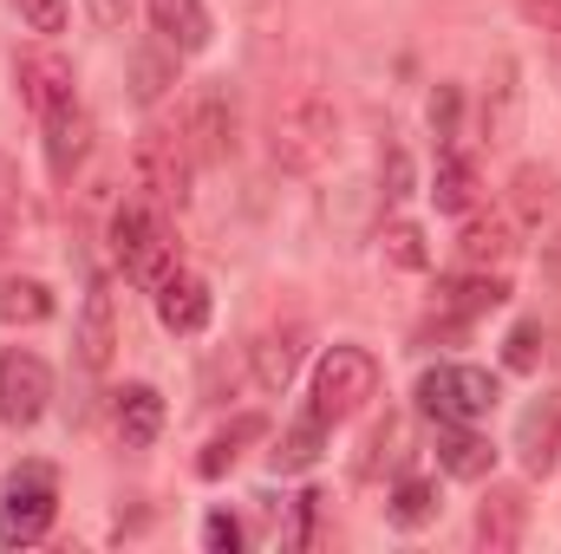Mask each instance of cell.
I'll list each match as a JSON object with an SVG mask.
<instances>
[{
    "instance_id": "cell-1",
    "label": "cell",
    "mask_w": 561,
    "mask_h": 554,
    "mask_svg": "<svg viewBox=\"0 0 561 554\" xmlns=\"http://www.w3.org/2000/svg\"><path fill=\"white\" fill-rule=\"evenodd\" d=\"M340 150V112L327 92H287L275 112H268V157L287 176H313L327 170Z\"/></svg>"
},
{
    "instance_id": "cell-2",
    "label": "cell",
    "mask_w": 561,
    "mask_h": 554,
    "mask_svg": "<svg viewBox=\"0 0 561 554\" xmlns=\"http://www.w3.org/2000/svg\"><path fill=\"white\" fill-rule=\"evenodd\" d=\"M112 255L125 262V275L138 280L144 293H157L163 280L176 275V235H170V216L157 203H118L112 209Z\"/></svg>"
},
{
    "instance_id": "cell-3",
    "label": "cell",
    "mask_w": 561,
    "mask_h": 554,
    "mask_svg": "<svg viewBox=\"0 0 561 554\" xmlns=\"http://www.w3.org/2000/svg\"><path fill=\"white\" fill-rule=\"evenodd\" d=\"M190 176H196V150L183 138V125H144V138L131 143V183L144 189V203L183 209Z\"/></svg>"
},
{
    "instance_id": "cell-4",
    "label": "cell",
    "mask_w": 561,
    "mask_h": 554,
    "mask_svg": "<svg viewBox=\"0 0 561 554\" xmlns=\"http://www.w3.org/2000/svg\"><path fill=\"white\" fill-rule=\"evenodd\" d=\"M379 399V359L366 346H333L313 372V412L327 424H346Z\"/></svg>"
},
{
    "instance_id": "cell-5",
    "label": "cell",
    "mask_w": 561,
    "mask_h": 554,
    "mask_svg": "<svg viewBox=\"0 0 561 554\" xmlns=\"http://www.w3.org/2000/svg\"><path fill=\"white\" fill-rule=\"evenodd\" d=\"M53 516H59V483H53V470H46V463H20V470L7 476V489H0V542H7V549H33V542H46Z\"/></svg>"
},
{
    "instance_id": "cell-6",
    "label": "cell",
    "mask_w": 561,
    "mask_h": 554,
    "mask_svg": "<svg viewBox=\"0 0 561 554\" xmlns=\"http://www.w3.org/2000/svg\"><path fill=\"white\" fill-rule=\"evenodd\" d=\"M496 379L483 366H431L419 379V412L437 424H477V417L496 412Z\"/></svg>"
},
{
    "instance_id": "cell-7",
    "label": "cell",
    "mask_w": 561,
    "mask_h": 554,
    "mask_svg": "<svg viewBox=\"0 0 561 554\" xmlns=\"http://www.w3.org/2000/svg\"><path fill=\"white\" fill-rule=\"evenodd\" d=\"M183 138L196 150V163H229L236 143H242V112H236V92L229 79H203L183 105Z\"/></svg>"
},
{
    "instance_id": "cell-8",
    "label": "cell",
    "mask_w": 561,
    "mask_h": 554,
    "mask_svg": "<svg viewBox=\"0 0 561 554\" xmlns=\"http://www.w3.org/2000/svg\"><path fill=\"white\" fill-rule=\"evenodd\" d=\"M53 405V366L26 346H0V417L13 430H33Z\"/></svg>"
},
{
    "instance_id": "cell-9",
    "label": "cell",
    "mask_w": 561,
    "mask_h": 554,
    "mask_svg": "<svg viewBox=\"0 0 561 554\" xmlns=\"http://www.w3.org/2000/svg\"><path fill=\"white\" fill-rule=\"evenodd\" d=\"M13 79H20V99H26V112H33L39 125H46L53 112L79 105V99H72V85H79V79H72V66H66L53 46H33V53H20V59H13Z\"/></svg>"
},
{
    "instance_id": "cell-10",
    "label": "cell",
    "mask_w": 561,
    "mask_h": 554,
    "mask_svg": "<svg viewBox=\"0 0 561 554\" xmlns=\"http://www.w3.org/2000/svg\"><path fill=\"white\" fill-rule=\"evenodd\" d=\"M72 346H79V366H85V372H105V366H112V353H118V293H112V280H92V287H85Z\"/></svg>"
},
{
    "instance_id": "cell-11",
    "label": "cell",
    "mask_w": 561,
    "mask_h": 554,
    "mask_svg": "<svg viewBox=\"0 0 561 554\" xmlns=\"http://www.w3.org/2000/svg\"><path fill=\"white\" fill-rule=\"evenodd\" d=\"M300 359H307V326H300V320L255 333V346H249V372H255L262 392H287L294 372H300Z\"/></svg>"
},
{
    "instance_id": "cell-12",
    "label": "cell",
    "mask_w": 561,
    "mask_h": 554,
    "mask_svg": "<svg viewBox=\"0 0 561 554\" xmlns=\"http://www.w3.org/2000/svg\"><path fill=\"white\" fill-rule=\"evenodd\" d=\"M516 457L529 476H549L561 457V392H542L529 412L516 417Z\"/></svg>"
},
{
    "instance_id": "cell-13",
    "label": "cell",
    "mask_w": 561,
    "mask_h": 554,
    "mask_svg": "<svg viewBox=\"0 0 561 554\" xmlns=\"http://www.w3.org/2000/svg\"><path fill=\"white\" fill-rule=\"evenodd\" d=\"M144 13H150V33H157L176 59L203 53V46H209V33H216L203 0H144Z\"/></svg>"
},
{
    "instance_id": "cell-14",
    "label": "cell",
    "mask_w": 561,
    "mask_h": 554,
    "mask_svg": "<svg viewBox=\"0 0 561 554\" xmlns=\"http://www.w3.org/2000/svg\"><path fill=\"white\" fill-rule=\"evenodd\" d=\"M523 535H529V503H523V489H490V496L477 503V549L510 554V549H523Z\"/></svg>"
},
{
    "instance_id": "cell-15",
    "label": "cell",
    "mask_w": 561,
    "mask_h": 554,
    "mask_svg": "<svg viewBox=\"0 0 561 554\" xmlns=\"http://www.w3.org/2000/svg\"><path fill=\"white\" fill-rule=\"evenodd\" d=\"M431 450H437V470L457 476V483H483L490 463H496V443L477 424H437V443Z\"/></svg>"
},
{
    "instance_id": "cell-16",
    "label": "cell",
    "mask_w": 561,
    "mask_h": 554,
    "mask_svg": "<svg viewBox=\"0 0 561 554\" xmlns=\"http://www.w3.org/2000/svg\"><path fill=\"white\" fill-rule=\"evenodd\" d=\"M503 300H510V287H503V275H483V268H470V275L437 280V313H444L450 326H463V320H477V313H496Z\"/></svg>"
},
{
    "instance_id": "cell-17",
    "label": "cell",
    "mask_w": 561,
    "mask_h": 554,
    "mask_svg": "<svg viewBox=\"0 0 561 554\" xmlns=\"http://www.w3.org/2000/svg\"><path fill=\"white\" fill-rule=\"evenodd\" d=\"M457 262H463V268H483V275L510 268V262H516V229H510L503 216H470L463 235H457Z\"/></svg>"
},
{
    "instance_id": "cell-18",
    "label": "cell",
    "mask_w": 561,
    "mask_h": 554,
    "mask_svg": "<svg viewBox=\"0 0 561 554\" xmlns=\"http://www.w3.org/2000/svg\"><path fill=\"white\" fill-rule=\"evenodd\" d=\"M209 307H216V300H209V287H203L196 275H183V268L157 287V320H163L170 333H183V339L209 326Z\"/></svg>"
},
{
    "instance_id": "cell-19",
    "label": "cell",
    "mask_w": 561,
    "mask_h": 554,
    "mask_svg": "<svg viewBox=\"0 0 561 554\" xmlns=\"http://www.w3.org/2000/svg\"><path fill=\"white\" fill-rule=\"evenodd\" d=\"M327 430H333V424H327V417L307 405V412H300L294 424H287V430H280L275 450H268L275 476H300V470H313V463H320V450H327Z\"/></svg>"
},
{
    "instance_id": "cell-20",
    "label": "cell",
    "mask_w": 561,
    "mask_h": 554,
    "mask_svg": "<svg viewBox=\"0 0 561 554\" xmlns=\"http://www.w3.org/2000/svg\"><path fill=\"white\" fill-rule=\"evenodd\" d=\"M516 112H523V85H516V59L490 66V92H483V143L516 138Z\"/></svg>"
},
{
    "instance_id": "cell-21",
    "label": "cell",
    "mask_w": 561,
    "mask_h": 554,
    "mask_svg": "<svg viewBox=\"0 0 561 554\" xmlns=\"http://www.w3.org/2000/svg\"><path fill=\"white\" fill-rule=\"evenodd\" d=\"M112 424H118V443L125 450H150L157 430H163V399L150 385H125L118 405H112Z\"/></svg>"
},
{
    "instance_id": "cell-22",
    "label": "cell",
    "mask_w": 561,
    "mask_h": 554,
    "mask_svg": "<svg viewBox=\"0 0 561 554\" xmlns=\"http://www.w3.org/2000/svg\"><path fill=\"white\" fill-rule=\"evenodd\" d=\"M85 150H92V125H85L79 105H66V112L46 118V163H53V176H72L85 163Z\"/></svg>"
},
{
    "instance_id": "cell-23",
    "label": "cell",
    "mask_w": 561,
    "mask_h": 554,
    "mask_svg": "<svg viewBox=\"0 0 561 554\" xmlns=\"http://www.w3.org/2000/svg\"><path fill=\"white\" fill-rule=\"evenodd\" d=\"M510 203H516V216H523L529 229H542V222H549V216L561 209L556 170H542V163H523V170L510 176Z\"/></svg>"
},
{
    "instance_id": "cell-24",
    "label": "cell",
    "mask_w": 561,
    "mask_h": 554,
    "mask_svg": "<svg viewBox=\"0 0 561 554\" xmlns=\"http://www.w3.org/2000/svg\"><path fill=\"white\" fill-rule=\"evenodd\" d=\"M431 203L444 209V216H463L470 203H477V170H470V157L463 150H437V176H431Z\"/></svg>"
},
{
    "instance_id": "cell-25",
    "label": "cell",
    "mask_w": 561,
    "mask_h": 554,
    "mask_svg": "<svg viewBox=\"0 0 561 554\" xmlns=\"http://www.w3.org/2000/svg\"><path fill=\"white\" fill-rule=\"evenodd\" d=\"M262 430H268V424H262L255 412L236 417L229 430H216V437L203 443V457H196V476H209V483H216V476H229V470H236V457H242V450H249V443H255Z\"/></svg>"
},
{
    "instance_id": "cell-26",
    "label": "cell",
    "mask_w": 561,
    "mask_h": 554,
    "mask_svg": "<svg viewBox=\"0 0 561 554\" xmlns=\"http://www.w3.org/2000/svg\"><path fill=\"white\" fill-rule=\"evenodd\" d=\"M379 255H386L399 275H424V268H431V242H424L419 222H405V216L379 229Z\"/></svg>"
},
{
    "instance_id": "cell-27",
    "label": "cell",
    "mask_w": 561,
    "mask_h": 554,
    "mask_svg": "<svg viewBox=\"0 0 561 554\" xmlns=\"http://www.w3.org/2000/svg\"><path fill=\"white\" fill-rule=\"evenodd\" d=\"M53 313V293H46V280H0V320L7 326H39Z\"/></svg>"
},
{
    "instance_id": "cell-28",
    "label": "cell",
    "mask_w": 561,
    "mask_h": 554,
    "mask_svg": "<svg viewBox=\"0 0 561 554\" xmlns=\"http://www.w3.org/2000/svg\"><path fill=\"white\" fill-rule=\"evenodd\" d=\"M157 46H163V39H157ZM163 85H176V53H170V46H163V53H138V59H131V99H138V105H157Z\"/></svg>"
},
{
    "instance_id": "cell-29",
    "label": "cell",
    "mask_w": 561,
    "mask_h": 554,
    "mask_svg": "<svg viewBox=\"0 0 561 554\" xmlns=\"http://www.w3.org/2000/svg\"><path fill=\"white\" fill-rule=\"evenodd\" d=\"M386 516H392V529H424V522L437 516V489H431L424 476H405V483L392 489V503H386Z\"/></svg>"
},
{
    "instance_id": "cell-30",
    "label": "cell",
    "mask_w": 561,
    "mask_h": 554,
    "mask_svg": "<svg viewBox=\"0 0 561 554\" xmlns=\"http://www.w3.org/2000/svg\"><path fill=\"white\" fill-rule=\"evenodd\" d=\"M542 346H549L542 320H523V326L503 339V366H510V372H536V366H542Z\"/></svg>"
},
{
    "instance_id": "cell-31",
    "label": "cell",
    "mask_w": 561,
    "mask_h": 554,
    "mask_svg": "<svg viewBox=\"0 0 561 554\" xmlns=\"http://www.w3.org/2000/svg\"><path fill=\"white\" fill-rule=\"evenodd\" d=\"M379 189H386V203H405L412 196V157H405V143H392V138L379 150Z\"/></svg>"
},
{
    "instance_id": "cell-32",
    "label": "cell",
    "mask_w": 561,
    "mask_h": 554,
    "mask_svg": "<svg viewBox=\"0 0 561 554\" xmlns=\"http://www.w3.org/2000/svg\"><path fill=\"white\" fill-rule=\"evenodd\" d=\"M399 437H405V430H399V417H386V424H379V430L366 437V457H359V476H379V463H386V457H399Z\"/></svg>"
},
{
    "instance_id": "cell-33",
    "label": "cell",
    "mask_w": 561,
    "mask_h": 554,
    "mask_svg": "<svg viewBox=\"0 0 561 554\" xmlns=\"http://www.w3.org/2000/svg\"><path fill=\"white\" fill-rule=\"evenodd\" d=\"M13 13H20L33 33H46V39L66 33V0H13Z\"/></svg>"
},
{
    "instance_id": "cell-34",
    "label": "cell",
    "mask_w": 561,
    "mask_h": 554,
    "mask_svg": "<svg viewBox=\"0 0 561 554\" xmlns=\"http://www.w3.org/2000/svg\"><path fill=\"white\" fill-rule=\"evenodd\" d=\"M457 112H463L457 85H437V92H431V138H437V143L457 138Z\"/></svg>"
},
{
    "instance_id": "cell-35",
    "label": "cell",
    "mask_w": 561,
    "mask_h": 554,
    "mask_svg": "<svg viewBox=\"0 0 561 554\" xmlns=\"http://www.w3.org/2000/svg\"><path fill=\"white\" fill-rule=\"evenodd\" d=\"M13 216H20V170H13V157L0 150V249H7V235H13Z\"/></svg>"
},
{
    "instance_id": "cell-36",
    "label": "cell",
    "mask_w": 561,
    "mask_h": 554,
    "mask_svg": "<svg viewBox=\"0 0 561 554\" xmlns=\"http://www.w3.org/2000/svg\"><path fill=\"white\" fill-rule=\"evenodd\" d=\"M203 549H209V554H236V549H242V522H236L229 509H216V516L203 522Z\"/></svg>"
},
{
    "instance_id": "cell-37",
    "label": "cell",
    "mask_w": 561,
    "mask_h": 554,
    "mask_svg": "<svg viewBox=\"0 0 561 554\" xmlns=\"http://www.w3.org/2000/svg\"><path fill=\"white\" fill-rule=\"evenodd\" d=\"M523 20H536L542 33H556L561 39V0H523Z\"/></svg>"
},
{
    "instance_id": "cell-38",
    "label": "cell",
    "mask_w": 561,
    "mask_h": 554,
    "mask_svg": "<svg viewBox=\"0 0 561 554\" xmlns=\"http://www.w3.org/2000/svg\"><path fill=\"white\" fill-rule=\"evenodd\" d=\"M542 280H549V287H561V229L542 242Z\"/></svg>"
},
{
    "instance_id": "cell-39",
    "label": "cell",
    "mask_w": 561,
    "mask_h": 554,
    "mask_svg": "<svg viewBox=\"0 0 561 554\" xmlns=\"http://www.w3.org/2000/svg\"><path fill=\"white\" fill-rule=\"evenodd\" d=\"M92 13H99V26H125L131 0H92Z\"/></svg>"
},
{
    "instance_id": "cell-40",
    "label": "cell",
    "mask_w": 561,
    "mask_h": 554,
    "mask_svg": "<svg viewBox=\"0 0 561 554\" xmlns=\"http://www.w3.org/2000/svg\"><path fill=\"white\" fill-rule=\"evenodd\" d=\"M556 46H561V39H556Z\"/></svg>"
}]
</instances>
